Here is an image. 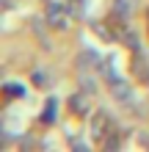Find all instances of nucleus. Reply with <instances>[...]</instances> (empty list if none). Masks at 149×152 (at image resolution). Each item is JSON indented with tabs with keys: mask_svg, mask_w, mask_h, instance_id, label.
<instances>
[{
	"mask_svg": "<svg viewBox=\"0 0 149 152\" xmlns=\"http://www.w3.org/2000/svg\"><path fill=\"white\" fill-rule=\"evenodd\" d=\"M3 91H6V97H25V86H22V83H14V80H11V83H6V86H3Z\"/></svg>",
	"mask_w": 149,
	"mask_h": 152,
	"instance_id": "nucleus-3",
	"label": "nucleus"
},
{
	"mask_svg": "<svg viewBox=\"0 0 149 152\" xmlns=\"http://www.w3.org/2000/svg\"><path fill=\"white\" fill-rule=\"evenodd\" d=\"M80 83H83L86 91H94V80H91V77H86V75H83V77H80Z\"/></svg>",
	"mask_w": 149,
	"mask_h": 152,
	"instance_id": "nucleus-9",
	"label": "nucleus"
},
{
	"mask_svg": "<svg viewBox=\"0 0 149 152\" xmlns=\"http://www.w3.org/2000/svg\"><path fill=\"white\" fill-rule=\"evenodd\" d=\"M97 61H100V56L94 50H89V53H83V56H80V66H97Z\"/></svg>",
	"mask_w": 149,
	"mask_h": 152,
	"instance_id": "nucleus-4",
	"label": "nucleus"
},
{
	"mask_svg": "<svg viewBox=\"0 0 149 152\" xmlns=\"http://www.w3.org/2000/svg\"><path fill=\"white\" fill-rule=\"evenodd\" d=\"M105 122H108V116L100 113L97 119H94V138H102V133H105Z\"/></svg>",
	"mask_w": 149,
	"mask_h": 152,
	"instance_id": "nucleus-5",
	"label": "nucleus"
},
{
	"mask_svg": "<svg viewBox=\"0 0 149 152\" xmlns=\"http://www.w3.org/2000/svg\"><path fill=\"white\" fill-rule=\"evenodd\" d=\"M72 108H75V113H86V111H89V102L77 94V97H72Z\"/></svg>",
	"mask_w": 149,
	"mask_h": 152,
	"instance_id": "nucleus-6",
	"label": "nucleus"
},
{
	"mask_svg": "<svg viewBox=\"0 0 149 152\" xmlns=\"http://www.w3.org/2000/svg\"><path fill=\"white\" fill-rule=\"evenodd\" d=\"M133 6H135V0H116V11L124 14V17L130 14V8H133Z\"/></svg>",
	"mask_w": 149,
	"mask_h": 152,
	"instance_id": "nucleus-8",
	"label": "nucleus"
},
{
	"mask_svg": "<svg viewBox=\"0 0 149 152\" xmlns=\"http://www.w3.org/2000/svg\"><path fill=\"white\" fill-rule=\"evenodd\" d=\"M55 108H58V100H50L47 102V111L41 113V119H44V122H52V119H55Z\"/></svg>",
	"mask_w": 149,
	"mask_h": 152,
	"instance_id": "nucleus-7",
	"label": "nucleus"
},
{
	"mask_svg": "<svg viewBox=\"0 0 149 152\" xmlns=\"http://www.w3.org/2000/svg\"><path fill=\"white\" fill-rule=\"evenodd\" d=\"M110 94L119 102H133V86H127L124 80H113L110 83Z\"/></svg>",
	"mask_w": 149,
	"mask_h": 152,
	"instance_id": "nucleus-2",
	"label": "nucleus"
},
{
	"mask_svg": "<svg viewBox=\"0 0 149 152\" xmlns=\"http://www.w3.org/2000/svg\"><path fill=\"white\" fill-rule=\"evenodd\" d=\"M66 8H61V6H50V11H47V22L52 25V28H58V31H64L66 25H69V20H66Z\"/></svg>",
	"mask_w": 149,
	"mask_h": 152,
	"instance_id": "nucleus-1",
	"label": "nucleus"
}]
</instances>
